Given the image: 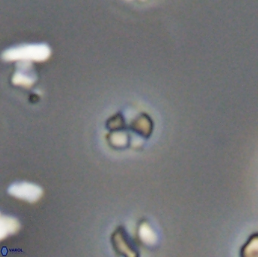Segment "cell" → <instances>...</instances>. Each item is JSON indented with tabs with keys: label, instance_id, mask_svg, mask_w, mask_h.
Wrapping results in <instances>:
<instances>
[{
	"label": "cell",
	"instance_id": "obj_1",
	"mask_svg": "<svg viewBox=\"0 0 258 257\" xmlns=\"http://www.w3.org/2000/svg\"><path fill=\"white\" fill-rule=\"evenodd\" d=\"M49 48L44 45H25L9 50L4 54V58L12 60H45L49 56Z\"/></svg>",
	"mask_w": 258,
	"mask_h": 257
},
{
	"label": "cell",
	"instance_id": "obj_3",
	"mask_svg": "<svg viewBox=\"0 0 258 257\" xmlns=\"http://www.w3.org/2000/svg\"><path fill=\"white\" fill-rule=\"evenodd\" d=\"M19 229V224L15 219L9 217H1V238L4 239L9 235L15 233Z\"/></svg>",
	"mask_w": 258,
	"mask_h": 257
},
{
	"label": "cell",
	"instance_id": "obj_2",
	"mask_svg": "<svg viewBox=\"0 0 258 257\" xmlns=\"http://www.w3.org/2000/svg\"><path fill=\"white\" fill-rule=\"evenodd\" d=\"M9 194L21 200L29 202H35L40 199L42 190L40 187L33 184L21 183L14 184L9 189Z\"/></svg>",
	"mask_w": 258,
	"mask_h": 257
}]
</instances>
